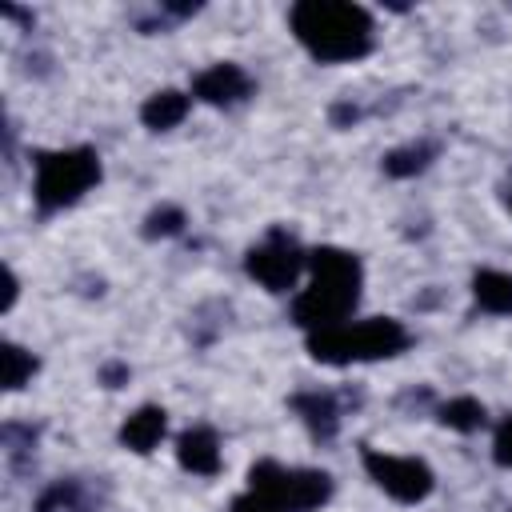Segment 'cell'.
<instances>
[{
  "instance_id": "obj_14",
  "label": "cell",
  "mask_w": 512,
  "mask_h": 512,
  "mask_svg": "<svg viewBox=\"0 0 512 512\" xmlns=\"http://www.w3.org/2000/svg\"><path fill=\"white\" fill-rule=\"evenodd\" d=\"M184 116H188V96L176 92V88H164V92H156V96H148V100L140 104V120H144L148 128H156V132L176 128Z\"/></svg>"
},
{
  "instance_id": "obj_23",
  "label": "cell",
  "mask_w": 512,
  "mask_h": 512,
  "mask_svg": "<svg viewBox=\"0 0 512 512\" xmlns=\"http://www.w3.org/2000/svg\"><path fill=\"white\" fill-rule=\"evenodd\" d=\"M356 116H360V112H356L352 104H336V108H332V124H348V120H356Z\"/></svg>"
},
{
  "instance_id": "obj_18",
  "label": "cell",
  "mask_w": 512,
  "mask_h": 512,
  "mask_svg": "<svg viewBox=\"0 0 512 512\" xmlns=\"http://www.w3.org/2000/svg\"><path fill=\"white\" fill-rule=\"evenodd\" d=\"M180 228H184V212L172 208V204L148 212V220H144V236H148V240H156V236H176Z\"/></svg>"
},
{
  "instance_id": "obj_10",
  "label": "cell",
  "mask_w": 512,
  "mask_h": 512,
  "mask_svg": "<svg viewBox=\"0 0 512 512\" xmlns=\"http://www.w3.org/2000/svg\"><path fill=\"white\" fill-rule=\"evenodd\" d=\"M164 432H168V412L156 404H144L120 424V444L132 452H152L164 440Z\"/></svg>"
},
{
  "instance_id": "obj_2",
  "label": "cell",
  "mask_w": 512,
  "mask_h": 512,
  "mask_svg": "<svg viewBox=\"0 0 512 512\" xmlns=\"http://www.w3.org/2000/svg\"><path fill=\"white\" fill-rule=\"evenodd\" d=\"M308 288L296 296L292 304V320L312 328V332H324V328H336L344 324V316L356 308L360 300V260L344 248H316L308 252Z\"/></svg>"
},
{
  "instance_id": "obj_19",
  "label": "cell",
  "mask_w": 512,
  "mask_h": 512,
  "mask_svg": "<svg viewBox=\"0 0 512 512\" xmlns=\"http://www.w3.org/2000/svg\"><path fill=\"white\" fill-rule=\"evenodd\" d=\"M492 456H496V464H500V468H512V416H504V420H500L496 440H492Z\"/></svg>"
},
{
  "instance_id": "obj_22",
  "label": "cell",
  "mask_w": 512,
  "mask_h": 512,
  "mask_svg": "<svg viewBox=\"0 0 512 512\" xmlns=\"http://www.w3.org/2000/svg\"><path fill=\"white\" fill-rule=\"evenodd\" d=\"M100 380H104L108 388H120V380H128V368H124V364H108V368L100 372Z\"/></svg>"
},
{
  "instance_id": "obj_17",
  "label": "cell",
  "mask_w": 512,
  "mask_h": 512,
  "mask_svg": "<svg viewBox=\"0 0 512 512\" xmlns=\"http://www.w3.org/2000/svg\"><path fill=\"white\" fill-rule=\"evenodd\" d=\"M0 360H4V388H8V392L24 388V384L32 380V372H36V356L24 352L20 344H4Z\"/></svg>"
},
{
  "instance_id": "obj_21",
  "label": "cell",
  "mask_w": 512,
  "mask_h": 512,
  "mask_svg": "<svg viewBox=\"0 0 512 512\" xmlns=\"http://www.w3.org/2000/svg\"><path fill=\"white\" fill-rule=\"evenodd\" d=\"M16 292H20V280H16L12 268H4V312L16 304Z\"/></svg>"
},
{
  "instance_id": "obj_11",
  "label": "cell",
  "mask_w": 512,
  "mask_h": 512,
  "mask_svg": "<svg viewBox=\"0 0 512 512\" xmlns=\"http://www.w3.org/2000/svg\"><path fill=\"white\" fill-rule=\"evenodd\" d=\"M96 496L84 480H56L40 492L36 500V512H96Z\"/></svg>"
},
{
  "instance_id": "obj_15",
  "label": "cell",
  "mask_w": 512,
  "mask_h": 512,
  "mask_svg": "<svg viewBox=\"0 0 512 512\" xmlns=\"http://www.w3.org/2000/svg\"><path fill=\"white\" fill-rule=\"evenodd\" d=\"M432 156H436V144H424V140L420 144H404V148H392L384 156V172L396 176V180H404V176L424 172L432 164Z\"/></svg>"
},
{
  "instance_id": "obj_6",
  "label": "cell",
  "mask_w": 512,
  "mask_h": 512,
  "mask_svg": "<svg viewBox=\"0 0 512 512\" xmlns=\"http://www.w3.org/2000/svg\"><path fill=\"white\" fill-rule=\"evenodd\" d=\"M304 264H308L304 248H300L296 236H288L284 228H272V232H268L260 244H252L248 256H244L248 276L260 280L268 292H288V288L296 284V276H300Z\"/></svg>"
},
{
  "instance_id": "obj_4",
  "label": "cell",
  "mask_w": 512,
  "mask_h": 512,
  "mask_svg": "<svg viewBox=\"0 0 512 512\" xmlns=\"http://www.w3.org/2000/svg\"><path fill=\"white\" fill-rule=\"evenodd\" d=\"M36 184H32V200L40 212H56L76 204L92 184H100V156L96 148L80 144V148H52V152H36Z\"/></svg>"
},
{
  "instance_id": "obj_20",
  "label": "cell",
  "mask_w": 512,
  "mask_h": 512,
  "mask_svg": "<svg viewBox=\"0 0 512 512\" xmlns=\"http://www.w3.org/2000/svg\"><path fill=\"white\" fill-rule=\"evenodd\" d=\"M232 512H280V508H272L264 496H256V492H244V496H236L232 500Z\"/></svg>"
},
{
  "instance_id": "obj_5",
  "label": "cell",
  "mask_w": 512,
  "mask_h": 512,
  "mask_svg": "<svg viewBox=\"0 0 512 512\" xmlns=\"http://www.w3.org/2000/svg\"><path fill=\"white\" fill-rule=\"evenodd\" d=\"M248 492L264 496L280 512H312L332 496V476L320 468H284L276 460H260L248 472Z\"/></svg>"
},
{
  "instance_id": "obj_7",
  "label": "cell",
  "mask_w": 512,
  "mask_h": 512,
  "mask_svg": "<svg viewBox=\"0 0 512 512\" xmlns=\"http://www.w3.org/2000/svg\"><path fill=\"white\" fill-rule=\"evenodd\" d=\"M360 460H364V472L400 504L424 500L432 492V484H436L432 468L424 460H416V456H392V452H380V448H364Z\"/></svg>"
},
{
  "instance_id": "obj_9",
  "label": "cell",
  "mask_w": 512,
  "mask_h": 512,
  "mask_svg": "<svg viewBox=\"0 0 512 512\" xmlns=\"http://www.w3.org/2000/svg\"><path fill=\"white\" fill-rule=\"evenodd\" d=\"M176 460H180V468H188V472H196V476H216V472H220V440H216V432L204 428V424L180 432V440H176Z\"/></svg>"
},
{
  "instance_id": "obj_16",
  "label": "cell",
  "mask_w": 512,
  "mask_h": 512,
  "mask_svg": "<svg viewBox=\"0 0 512 512\" xmlns=\"http://www.w3.org/2000/svg\"><path fill=\"white\" fill-rule=\"evenodd\" d=\"M440 420L456 432H476V428H484V404L472 396H456V400L440 404Z\"/></svg>"
},
{
  "instance_id": "obj_3",
  "label": "cell",
  "mask_w": 512,
  "mask_h": 512,
  "mask_svg": "<svg viewBox=\"0 0 512 512\" xmlns=\"http://www.w3.org/2000/svg\"><path fill=\"white\" fill-rule=\"evenodd\" d=\"M408 348V332L392 316H372L356 324H336L308 336V352L320 364H360V360H384Z\"/></svg>"
},
{
  "instance_id": "obj_13",
  "label": "cell",
  "mask_w": 512,
  "mask_h": 512,
  "mask_svg": "<svg viewBox=\"0 0 512 512\" xmlns=\"http://www.w3.org/2000/svg\"><path fill=\"white\" fill-rule=\"evenodd\" d=\"M472 296L484 312H496V316H512V276L508 272H496V268H484L472 276Z\"/></svg>"
},
{
  "instance_id": "obj_1",
  "label": "cell",
  "mask_w": 512,
  "mask_h": 512,
  "mask_svg": "<svg viewBox=\"0 0 512 512\" xmlns=\"http://www.w3.org/2000/svg\"><path fill=\"white\" fill-rule=\"evenodd\" d=\"M296 40L324 64L360 60L372 52V16L348 0H300L288 12Z\"/></svg>"
},
{
  "instance_id": "obj_8",
  "label": "cell",
  "mask_w": 512,
  "mask_h": 512,
  "mask_svg": "<svg viewBox=\"0 0 512 512\" xmlns=\"http://www.w3.org/2000/svg\"><path fill=\"white\" fill-rule=\"evenodd\" d=\"M192 96H196V100H204V104L228 108V104H240V100H248V96H252V76H248L240 64L224 60V64L204 68V72L192 80Z\"/></svg>"
},
{
  "instance_id": "obj_12",
  "label": "cell",
  "mask_w": 512,
  "mask_h": 512,
  "mask_svg": "<svg viewBox=\"0 0 512 512\" xmlns=\"http://www.w3.org/2000/svg\"><path fill=\"white\" fill-rule=\"evenodd\" d=\"M292 408L304 416V424L316 432V436H336V428H340V404H336V396L332 392H300V396H292Z\"/></svg>"
}]
</instances>
